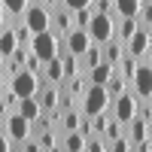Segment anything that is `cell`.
<instances>
[{"label":"cell","instance_id":"cell-1","mask_svg":"<svg viewBox=\"0 0 152 152\" xmlns=\"http://www.w3.org/2000/svg\"><path fill=\"white\" fill-rule=\"evenodd\" d=\"M31 52L46 64V61H52V58H58L61 52H64V40H61V37L49 28V31H43V34H34V40H31Z\"/></svg>","mask_w":152,"mask_h":152},{"label":"cell","instance_id":"cell-2","mask_svg":"<svg viewBox=\"0 0 152 152\" xmlns=\"http://www.w3.org/2000/svg\"><path fill=\"white\" fill-rule=\"evenodd\" d=\"M79 107H82L85 116L107 113V110L113 107V97H110V91H107V85H91V82H88L85 94H82V100H79Z\"/></svg>","mask_w":152,"mask_h":152},{"label":"cell","instance_id":"cell-3","mask_svg":"<svg viewBox=\"0 0 152 152\" xmlns=\"http://www.w3.org/2000/svg\"><path fill=\"white\" fill-rule=\"evenodd\" d=\"M88 37H91V43H100V46L113 40L116 37V15L113 12H94L91 24H88Z\"/></svg>","mask_w":152,"mask_h":152},{"label":"cell","instance_id":"cell-4","mask_svg":"<svg viewBox=\"0 0 152 152\" xmlns=\"http://www.w3.org/2000/svg\"><path fill=\"white\" fill-rule=\"evenodd\" d=\"M3 131L12 143H21V140H28V137H34V122L28 116H21L18 110H9V116L3 122Z\"/></svg>","mask_w":152,"mask_h":152},{"label":"cell","instance_id":"cell-5","mask_svg":"<svg viewBox=\"0 0 152 152\" xmlns=\"http://www.w3.org/2000/svg\"><path fill=\"white\" fill-rule=\"evenodd\" d=\"M40 85H43V79L37 73H31V70H18V73L9 76V88L18 97H34L37 91H40Z\"/></svg>","mask_w":152,"mask_h":152},{"label":"cell","instance_id":"cell-6","mask_svg":"<svg viewBox=\"0 0 152 152\" xmlns=\"http://www.w3.org/2000/svg\"><path fill=\"white\" fill-rule=\"evenodd\" d=\"M21 18L31 28V34H43V31L52 28V12H49L43 3H28V9L21 12Z\"/></svg>","mask_w":152,"mask_h":152},{"label":"cell","instance_id":"cell-7","mask_svg":"<svg viewBox=\"0 0 152 152\" xmlns=\"http://www.w3.org/2000/svg\"><path fill=\"white\" fill-rule=\"evenodd\" d=\"M110 113H113V116H116L122 125H128V122L137 116V94H134V88H128V91L119 94V97H113Z\"/></svg>","mask_w":152,"mask_h":152},{"label":"cell","instance_id":"cell-8","mask_svg":"<svg viewBox=\"0 0 152 152\" xmlns=\"http://www.w3.org/2000/svg\"><path fill=\"white\" fill-rule=\"evenodd\" d=\"M125 49H128L134 58L149 61V52H152V34H149V28H137V31H134V37L125 43Z\"/></svg>","mask_w":152,"mask_h":152},{"label":"cell","instance_id":"cell-9","mask_svg":"<svg viewBox=\"0 0 152 152\" xmlns=\"http://www.w3.org/2000/svg\"><path fill=\"white\" fill-rule=\"evenodd\" d=\"M131 88L137 97H152V64L149 61H140V67L131 79Z\"/></svg>","mask_w":152,"mask_h":152},{"label":"cell","instance_id":"cell-10","mask_svg":"<svg viewBox=\"0 0 152 152\" xmlns=\"http://www.w3.org/2000/svg\"><path fill=\"white\" fill-rule=\"evenodd\" d=\"M61 40H64V52H70L76 58H82L85 49L91 46V37H88V31H82V28H73L67 37H61Z\"/></svg>","mask_w":152,"mask_h":152},{"label":"cell","instance_id":"cell-11","mask_svg":"<svg viewBox=\"0 0 152 152\" xmlns=\"http://www.w3.org/2000/svg\"><path fill=\"white\" fill-rule=\"evenodd\" d=\"M73 28H76V21H73V9H67V6L52 9V31H55L58 37H67Z\"/></svg>","mask_w":152,"mask_h":152},{"label":"cell","instance_id":"cell-12","mask_svg":"<svg viewBox=\"0 0 152 152\" xmlns=\"http://www.w3.org/2000/svg\"><path fill=\"white\" fill-rule=\"evenodd\" d=\"M37 100H40V107H43L46 113H49V110H58V104H61V85L43 82L40 91H37Z\"/></svg>","mask_w":152,"mask_h":152},{"label":"cell","instance_id":"cell-13","mask_svg":"<svg viewBox=\"0 0 152 152\" xmlns=\"http://www.w3.org/2000/svg\"><path fill=\"white\" fill-rule=\"evenodd\" d=\"M125 134L131 137L134 149H140V143H146V137H149V122H146V119H140V116H134L128 125H125Z\"/></svg>","mask_w":152,"mask_h":152},{"label":"cell","instance_id":"cell-14","mask_svg":"<svg viewBox=\"0 0 152 152\" xmlns=\"http://www.w3.org/2000/svg\"><path fill=\"white\" fill-rule=\"evenodd\" d=\"M18 49V40H15V28H12V21H3L0 24V55L9 61V55Z\"/></svg>","mask_w":152,"mask_h":152},{"label":"cell","instance_id":"cell-15","mask_svg":"<svg viewBox=\"0 0 152 152\" xmlns=\"http://www.w3.org/2000/svg\"><path fill=\"white\" fill-rule=\"evenodd\" d=\"M40 79H43V82H55V85L64 82V64H61V55L43 64V76H40Z\"/></svg>","mask_w":152,"mask_h":152},{"label":"cell","instance_id":"cell-16","mask_svg":"<svg viewBox=\"0 0 152 152\" xmlns=\"http://www.w3.org/2000/svg\"><path fill=\"white\" fill-rule=\"evenodd\" d=\"M125 52H128V49H125V43L119 40V37H113V40L104 43V61H110L113 67H119V61H122Z\"/></svg>","mask_w":152,"mask_h":152},{"label":"cell","instance_id":"cell-17","mask_svg":"<svg viewBox=\"0 0 152 152\" xmlns=\"http://www.w3.org/2000/svg\"><path fill=\"white\" fill-rule=\"evenodd\" d=\"M113 73H116V67H113L110 61H100V64H94L85 76H88V82H91V85H107V79H110Z\"/></svg>","mask_w":152,"mask_h":152},{"label":"cell","instance_id":"cell-18","mask_svg":"<svg viewBox=\"0 0 152 152\" xmlns=\"http://www.w3.org/2000/svg\"><path fill=\"white\" fill-rule=\"evenodd\" d=\"M100 61H104V46H100V43H91V46L85 49V55L79 58V67H82V73H88L94 64H100Z\"/></svg>","mask_w":152,"mask_h":152},{"label":"cell","instance_id":"cell-19","mask_svg":"<svg viewBox=\"0 0 152 152\" xmlns=\"http://www.w3.org/2000/svg\"><path fill=\"white\" fill-rule=\"evenodd\" d=\"M21 116H28L31 122L34 119H40V113H43V107H40V100H37V94L34 97H18V107H15Z\"/></svg>","mask_w":152,"mask_h":152},{"label":"cell","instance_id":"cell-20","mask_svg":"<svg viewBox=\"0 0 152 152\" xmlns=\"http://www.w3.org/2000/svg\"><path fill=\"white\" fill-rule=\"evenodd\" d=\"M128 88H131V82L125 79L119 70L113 73L110 79H107V91H110V97H119V94H125V91H128Z\"/></svg>","mask_w":152,"mask_h":152},{"label":"cell","instance_id":"cell-21","mask_svg":"<svg viewBox=\"0 0 152 152\" xmlns=\"http://www.w3.org/2000/svg\"><path fill=\"white\" fill-rule=\"evenodd\" d=\"M137 67H140V58H134L131 52H125V55H122V61H119V67H116V70H119V73L125 76V79H128V82H131V79H134V73H137Z\"/></svg>","mask_w":152,"mask_h":152},{"label":"cell","instance_id":"cell-22","mask_svg":"<svg viewBox=\"0 0 152 152\" xmlns=\"http://www.w3.org/2000/svg\"><path fill=\"white\" fill-rule=\"evenodd\" d=\"M61 149H67V152H79V149H85V137H82L79 131H64Z\"/></svg>","mask_w":152,"mask_h":152},{"label":"cell","instance_id":"cell-23","mask_svg":"<svg viewBox=\"0 0 152 152\" xmlns=\"http://www.w3.org/2000/svg\"><path fill=\"white\" fill-rule=\"evenodd\" d=\"M143 0H113V12L116 15H137Z\"/></svg>","mask_w":152,"mask_h":152},{"label":"cell","instance_id":"cell-24","mask_svg":"<svg viewBox=\"0 0 152 152\" xmlns=\"http://www.w3.org/2000/svg\"><path fill=\"white\" fill-rule=\"evenodd\" d=\"M122 134H125V125H122V122H119V119L110 113L107 128H104V140H107V143H113V140H116V137H122Z\"/></svg>","mask_w":152,"mask_h":152},{"label":"cell","instance_id":"cell-25","mask_svg":"<svg viewBox=\"0 0 152 152\" xmlns=\"http://www.w3.org/2000/svg\"><path fill=\"white\" fill-rule=\"evenodd\" d=\"M34 137H37V140H40V146H43V149H61V140H58V134H55V128H46V131H37Z\"/></svg>","mask_w":152,"mask_h":152},{"label":"cell","instance_id":"cell-26","mask_svg":"<svg viewBox=\"0 0 152 152\" xmlns=\"http://www.w3.org/2000/svg\"><path fill=\"white\" fill-rule=\"evenodd\" d=\"M91 6H85V9H76L73 12V21H76V28H82V31H88V24H91Z\"/></svg>","mask_w":152,"mask_h":152},{"label":"cell","instance_id":"cell-27","mask_svg":"<svg viewBox=\"0 0 152 152\" xmlns=\"http://www.w3.org/2000/svg\"><path fill=\"white\" fill-rule=\"evenodd\" d=\"M0 3H3V9L9 12V15H21V12L28 9L31 0H0Z\"/></svg>","mask_w":152,"mask_h":152},{"label":"cell","instance_id":"cell-28","mask_svg":"<svg viewBox=\"0 0 152 152\" xmlns=\"http://www.w3.org/2000/svg\"><path fill=\"white\" fill-rule=\"evenodd\" d=\"M24 70H31V73H37V76H43V61L31 52V55H28V61H24Z\"/></svg>","mask_w":152,"mask_h":152},{"label":"cell","instance_id":"cell-29","mask_svg":"<svg viewBox=\"0 0 152 152\" xmlns=\"http://www.w3.org/2000/svg\"><path fill=\"white\" fill-rule=\"evenodd\" d=\"M91 12H113V0H91Z\"/></svg>","mask_w":152,"mask_h":152},{"label":"cell","instance_id":"cell-30","mask_svg":"<svg viewBox=\"0 0 152 152\" xmlns=\"http://www.w3.org/2000/svg\"><path fill=\"white\" fill-rule=\"evenodd\" d=\"M64 6L76 12V9H85V6H91V0H64Z\"/></svg>","mask_w":152,"mask_h":152},{"label":"cell","instance_id":"cell-31","mask_svg":"<svg viewBox=\"0 0 152 152\" xmlns=\"http://www.w3.org/2000/svg\"><path fill=\"white\" fill-rule=\"evenodd\" d=\"M9 149H12V140L6 137V131L0 128V152H9Z\"/></svg>","mask_w":152,"mask_h":152},{"label":"cell","instance_id":"cell-32","mask_svg":"<svg viewBox=\"0 0 152 152\" xmlns=\"http://www.w3.org/2000/svg\"><path fill=\"white\" fill-rule=\"evenodd\" d=\"M3 88H9V73L0 67V91H3Z\"/></svg>","mask_w":152,"mask_h":152},{"label":"cell","instance_id":"cell-33","mask_svg":"<svg viewBox=\"0 0 152 152\" xmlns=\"http://www.w3.org/2000/svg\"><path fill=\"white\" fill-rule=\"evenodd\" d=\"M3 15H6V9H3V3H0V24H3V21H6Z\"/></svg>","mask_w":152,"mask_h":152},{"label":"cell","instance_id":"cell-34","mask_svg":"<svg viewBox=\"0 0 152 152\" xmlns=\"http://www.w3.org/2000/svg\"><path fill=\"white\" fill-rule=\"evenodd\" d=\"M0 67H6V58H3V55H0Z\"/></svg>","mask_w":152,"mask_h":152},{"label":"cell","instance_id":"cell-35","mask_svg":"<svg viewBox=\"0 0 152 152\" xmlns=\"http://www.w3.org/2000/svg\"><path fill=\"white\" fill-rule=\"evenodd\" d=\"M149 134H152V116H149Z\"/></svg>","mask_w":152,"mask_h":152},{"label":"cell","instance_id":"cell-36","mask_svg":"<svg viewBox=\"0 0 152 152\" xmlns=\"http://www.w3.org/2000/svg\"><path fill=\"white\" fill-rule=\"evenodd\" d=\"M149 64H152V52H149Z\"/></svg>","mask_w":152,"mask_h":152},{"label":"cell","instance_id":"cell-37","mask_svg":"<svg viewBox=\"0 0 152 152\" xmlns=\"http://www.w3.org/2000/svg\"><path fill=\"white\" fill-rule=\"evenodd\" d=\"M149 34H152V24H149Z\"/></svg>","mask_w":152,"mask_h":152},{"label":"cell","instance_id":"cell-38","mask_svg":"<svg viewBox=\"0 0 152 152\" xmlns=\"http://www.w3.org/2000/svg\"><path fill=\"white\" fill-rule=\"evenodd\" d=\"M149 3H152V0H149Z\"/></svg>","mask_w":152,"mask_h":152}]
</instances>
